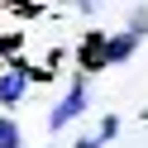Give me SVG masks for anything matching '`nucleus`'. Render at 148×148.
<instances>
[{
	"instance_id": "nucleus-1",
	"label": "nucleus",
	"mask_w": 148,
	"mask_h": 148,
	"mask_svg": "<svg viewBox=\"0 0 148 148\" xmlns=\"http://www.w3.org/2000/svg\"><path fill=\"white\" fill-rule=\"evenodd\" d=\"M81 115H86V77H77V81H72V91L48 110V129L58 134V129H67L72 119H81Z\"/></svg>"
},
{
	"instance_id": "nucleus-2",
	"label": "nucleus",
	"mask_w": 148,
	"mask_h": 148,
	"mask_svg": "<svg viewBox=\"0 0 148 148\" xmlns=\"http://www.w3.org/2000/svg\"><path fill=\"white\" fill-rule=\"evenodd\" d=\"M24 91H29V72H24V62H10V67L0 72V105H5V110L19 105Z\"/></svg>"
},
{
	"instance_id": "nucleus-3",
	"label": "nucleus",
	"mask_w": 148,
	"mask_h": 148,
	"mask_svg": "<svg viewBox=\"0 0 148 148\" xmlns=\"http://www.w3.org/2000/svg\"><path fill=\"white\" fill-rule=\"evenodd\" d=\"M77 62H81V77L105 67V34H86V38H81V48H77Z\"/></svg>"
},
{
	"instance_id": "nucleus-4",
	"label": "nucleus",
	"mask_w": 148,
	"mask_h": 148,
	"mask_svg": "<svg viewBox=\"0 0 148 148\" xmlns=\"http://www.w3.org/2000/svg\"><path fill=\"white\" fill-rule=\"evenodd\" d=\"M134 53H138V38H134V34H105V67H115V62H129V58H134Z\"/></svg>"
},
{
	"instance_id": "nucleus-5",
	"label": "nucleus",
	"mask_w": 148,
	"mask_h": 148,
	"mask_svg": "<svg viewBox=\"0 0 148 148\" xmlns=\"http://www.w3.org/2000/svg\"><path fill=\"white\" fill-rule=\"evenodd\" d=\"M19 138H24V134H19V124H14L10 115H0V148H24Z\"/></svg>"
},
{
	"instance_id": "nucleus-6",
	"label": "nucleus",
	"mask_w": 148,
	"mask_h": 148,
	"mask_svg": "<svg viewBox=\"0 0 148 148\" xmlns=\"http://www.w3.org/2000/svg\"><path fill=\"white\" fill-rule=\"evenodd\" d=\"M115 134H119V115H105V119H100V129H96V143H110Z\"/></svg>"
},
{
	"instance_id": "nucleus-7",
	"label": "nucleus",
	"mask_w": 148,
	"mask_h": 148,
	"mask_svg": "<svg viewBox=\"0 0 148 148\" xmlns=\"http://www.w3.org/2000/svg\"><path fill=\"white\" fill-rule=\"evenodd\" d=\"M129 34H134V38H143V34H148V10H134V19H129Z\"/></svg>"
},
{
	"instance_id": "nucleus-8",
	"label": "nucleus",
	"mask_w": 148,
	"mask_h": 148,
	"mask_svg": "<svg viewBox=\"0 0 148 148\" xmlns=\"http://www.w3.org/2000/svg\"><path fill=\"white\" fill-rule=\"evenodd\" d=\"M10 5H24V10H29V14L38 10V0H10Z\"/></svg>"
},
{
	"instance_id": "nucleus-9",
	"label": "nucleus",
	"mask_w": 148,
	"mask_h": 148,
	"mask_svg": "<svg viewBox=\"0 0 148 148\" xmlns=\"http://www.w3.org/2000/svg\"><path fill=\"white\" fill-rule=\"evenodd\" d=\"M72 148H100V143H96V134H91V138H81V143H72Z\"/></svg>"
},
{
	"instance_id": "nucleus-10",
	"label": "nucleus",
	"mask_w": 148,
	"mask_h": 148,
	"mask_svg": "<svg viewBox=\"0 0 148 148\" xmlns=\"http://www.w3.org/2000/svg\"><path fill=\"white\" fill-rule=\"evenodd\" d=\"M96 5H100V0H77V10H96Z\"/></svg>"
},
{
	"instance_id": "nucleus-11",
	"label": "nucleus",
	"mask_w": 148,
	"mask_h": 148,
	"mask_svg": "<svg viewBox=\"0 0 148 148\" xmlns=\"http://www.w3.org/2000/svg\"><path fill=\"white\" fill-rule=\"evenodd\" d=\"M48 148H53V143H48Z\"/></svg>"
}]
</instances>
